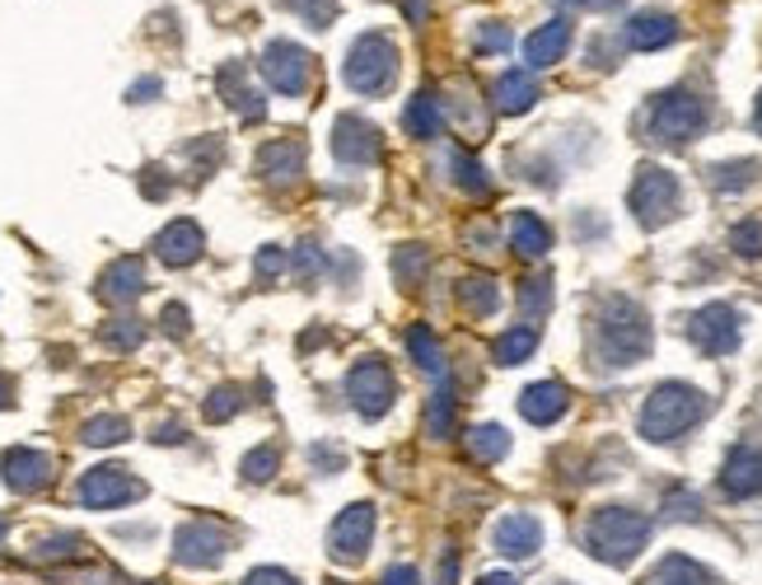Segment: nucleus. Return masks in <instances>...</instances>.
Listing matches in <instances>:
<instances>
[{
  "label": "nucleus",
  "instance_id": "47",
  "mask_svg": "<svg viewBox=\"0 0 762 585\" xmlns=\"http://www.w3.org/2000/svg\"><path fill=\"white\" fill-rule=\"evenodd\" d=\"M244 585H296V576H286V572H277V567H258Z\"/></svg>",
  "mask_w": 762,
  "mask_h": 585
},
{
  "label": "nucleus",
  "instance_id": "36",
  "mask_svg": "<svg viewBox=\"0 0 762 585\" xmlns=\"http://www.w3.org/2000/svg\"><path fill=\"white\" fill-rule=\"evenodd\" d=\"M519 309H524L529 319L547 315V309H552V277H529V281H524V290H519Z\"/></svg>",
  "mask_w": 762,
  "mask_h": 585
},
{
  "label": "nucleus",
  "instance_id": "27",
  "mask_svg": "<svg viewBox=\"0 0 762 585\" xmlns=\"http://www.w3.org/2000/svg\"><path fill=\"white\" fill-rule=\"evenodd\" d=\"M407 351H412V361L426 370V375H436V380H449V361H444V347L436 342L431 328H407Z\"/></svg>",
  "mask_w": 762,
  "mask_h": 585
},
{
  "label": "nucleus",
  "instance_id": "33",
  "mask_svg": "<svg viewBox=\"0 0 762 585\" xmlns=\"http://www.w3.org/2000/svg\"><path fill=\"white\" fill-rule=\"evenodd\" d=\"M426 432L436 440H449V432H454V394H449L444 380H440V394L431 398V407H426Z\"/></svg>",
  "mask_w": 762,
  "mask_h": 585
},
{
  "label": "nucleus",
  "instance_id": "51",
  "mask_svg": "<svg viewBox=\"0 0 762 585\" xmlns=\"http://www.w3.org/2000/svg\"><path fill=\"white\" fill-rule=\"evenodd\" d=\"M477 585H519V581H515V576H505V572H496V576H482Z\"/></svg>",
  "mask_w": 762,
  "mask_h": 585
},
{
  "label": "nucleus",
  "instance_id": "1",
  "mask_svg": "<svg viewBox=\"0 0 762 585\" xmlns=\"http://www.w3.org/2000/svg\"><path fill=\"white\" fill-rule=\"evenodd\" d=\"M594 357L599 365L622 370L651 357V319L627 296H603L594 309Z\"/></svg>",
  "mask_w": 762,
  "mask_h": 585
},
{
  "label": "nucleus",
  "instance_id": "9",
  "mask_svg": "<svg viewBox=\"0 0 762 585\" xmlns=\"http://www.w3.org/2000/svg\"><path fill=\"white\" fill-rule=\"evenodd\" d=\"M739 309L730 305H707V309H697L693 323H688V338L697 342L701 357H730V351L739 347Z\"/></svg>",
  "mask_w": 762,
  "mask_h": 585
},
{
  "label": "nucleus",
  "instance_id": "41",
  "mask_svg": "<svg viewBox=\"0 0 762 585\" xmlns=\"http://www.w3.org/2000/svg\"><path fill=\"white\" fill-rule=\"evenodd\" d=\"M730 248L739 258H762V221H739L730 230Z\"/></svg>",
  "mask_w": 762,
  "mask_h": 585
},
{
  "label": "nucleus",
  "instance_id": "32",
  "mask_svg": "<svg viewBox=\"0 0 762 585\" xmlns=\"http://www.w3.org/2000/svg\"><path fill=\"white\" fill-rule=\"evenodd\" d=\"M707 179H711L716 192H739V188H749L758 179V164L753 160H726V164L707 169Z\"/></svg>",
  "mask_w": 762,
  "mask_h": 585
},
{
  "label": "nucleus",
  "instance_id": "49",
  "mask_svg": "<svg viewBox=\"0 0 762 585\" xmlns=\"http://www.w3.org/2000/svg\"><path fill=\"white\" fill-rule=\"evenodd\" d=\"M557 6H566V10H618L622 0H557Z\"/></svg>",
  "mask_w": 762,
  "mask_h": 585
},
{
  "label": "nucleus",
  "instance_id": "10",
  "mask_svg": "<svg viewBox=\"0 0 762 585\" xmlns=\"http://www.w3.org/2000/svg\"><path fill=\"white\" fill-rule=\"evenodd\" d=\"M225 553H229V530L216 520H192L179 530V539H173V557H179L183 567H216Z\"/></svg>",
  "mask_w": 762,
  "mask_h": 585
},
{
  "label": "nucleus",
  "instance_id": "54",
  "mask_svg": "<svg viewBox=\"0 0 762 585\" xmlns=\"http://www.w3.org/2000/svg\"><path fill=\"white\" fill-rule=\"evenodd\" d=\"M753 127L762 131V94H758V108H753Z\"/></svg>",
  "mask_w": 762,
  "mask_h": 585
},
{
  "label": "nucleus",
  "instance_id": "6",
  "mask_svg": "<svg viewBox=\"0 0 762 585\" xmlns=\"http://www.w3.org/2000/svg\"><path fill=\"white\" fill-rule=\"evenodd\" d=\"M627 206H632V216L646 225V230H659V225H669L678 216L683 188H678V179H674L669 169L641 164L636 179H632V192H627Z\"/></svg>",
  "mask_w": 762,
  "mask_h": 585
},
{
  "label": "nucleus",
  "instance_id": "12",
  "mask_svg": "<svg viewBox=\"0 0 762 585\" xmlns=\"http://www.w3.org/2000/svg\"><path fill=\"white\" fill-rule=\"evenodd\" d=\"M369 539H375V506L361 501V506H346L337 515V524H332V534H328V549L337 562H361Z\"/></svg>",
  "mask_w": 762,
  "mask_h": 585
},
{
  "label": "nucleus",
  "instance_id": "21",
  "mask_svg": "<svg viewBox=\"0 0 762 585\" xmlns=\"http://www.w3.org/2000/svg\"><path fill=\"white\" fill-rule=\"evenodd\" d=\"M146 290V267H141V258H117L104 277H99V296L108 300V305H127V300H136Z\"/></svg>",
  "mask_w": 762,
  "mask_h": 585
},
{
  "label": "nucleus",
  "instance_id": "42",
  "mask_svg": "<svg viewBox=\"0 0 762 585\" xmlns=\"http://www.w3.org/2000/svg\"><path fill=\"white\" fill-rule=\"evenodd\" d=\"M239 407H244V394L234 384H225V389H216V394L206 398V422H229Z\"/></svg>",
  "mask_w": 762,
  "mask_h": 585
},
{
  "label": "nucleus",
  "instance_id": "2",
  "mask_svg": "<svg viewBox=\"0 0 762 585\" xmlns=\"http://www.w3.org/2000/svg\"><path fill=\"white\" fill-rule=\"evenodd\" d=\"M707 407H711V398L701 394V389L669 380L646 398V407H641V436L655 440V445H674L707 417Z\"/></svg>",
  "mask_w": 762,
  "mask_h": 585
},
{
  "label": "nucleus",
  "instance_id": "25",
  "mask_svg": "<svg viewBox=\"0 0 762 585\" xmlns=\"http://www.w3.org/2000/svg\"><path fill=\"white\" fill-rule=\"evenodd\" d=\"M511 248L519 258H543V253L552 248V230H547V221L534 216V211H515L511 216Z\"/></svg>",
  "mask_w": 762,
  "mask_h": 585
},
{
  "label": "nucleus",
  "instance_id": "20",
  "mask_svg": "<svg viewBox=\"0 0 762 585\" xmlns=\"http://www.w3.org/2000/svg\"><path fill=\"white\" fill-rule=\"evenodd\" d=\"M566 47H571V19H552V24L529 33V43H524V62H529V71L557 66L566 56Z\"/></svg>",
  "mask_w": 762,
  "mask_h": 585
},
{
  "label": "nucleus",
  "instance_id": "13",
  "mask_svg": "<svg viewBox=\"0 0 762 585\" xmlns=\"http://www.w3.org/2000/svg\"><path fill=\"white\" fill-rule=\"evenodd\" d=\"M379 150H384L379 127H369V123H361V117H351V113L337 117V127H332V155H337L342 164L365 169V164L379 160Z\"/></svg>",
  "mask_w": 762,
  "mask_h": 585
},
{
  "label": "nucleus",
  "instance_id": "39",
  "mask_svg": "<svg viewBox=\"0 0 762 585\" xmlns=\"http://www.w3.org/2000/svg\"><path fill=\"white\" fill-rule=\"evenodd\" d=\"M127 417H94L89 426H85V445H117V440H127Z\"/></svg>",
  "mask_w": 762,
  "mask_h": 585
},
{
  "label": "nucleus",
  "instance_id": "34",
  "mask_svg": "<svg viewBox=\"0 0 762 585\" xmlns=\"http://www.w3.org/2000/svg\"><path fill=\"white\" fill-rule=\"evenodd\" d=\"M449 164H454V183H459L463 192H473V198H486V192H492V179H486V169H482L477 160H468L463 150L449 155Z\"/></svg>",
  "mask_w": 762,
  "mask_h": 585
},
{
  "label": "nucleus",
  "instance_id": "26",
  "mask_svg": "<svg viewBox=\"0 0 762 585\" xmlns=\"http://www.w3.org/2000/svg\"><path fill=\"white\" fill-rule=\"evenodd\" d=\"M646 585H716V576L701 567V562L669 553V557H659V567L646 576Z\"/></svg>",
  "mask_w": 762,
  "mask_h": 585
},
{
  "label": "nucleus",
  "instance_id": "53",
  "mask_svg": "<svg viewBox=\"0 0 762 585\" xmlns=\"http://www.w3.org/2000/svg\"><path fill=\"white\" fill-rule=\"evenodd\" d=\"M10 394H14V384H10L6 375H0V407H10Z\"/></svg>",
  "mask_w": 762,
  "mask_h": 585
},
{
  "label": "nucleus",
  "instance_id": "50",
  "mask_svg": "<svg viewBox=\"0 0 762 585\" xmlns=\"http://www.w3.org/2000/svg\"><path fill=\"white\" fill-rule=\"evenodd\" d=\"M384 585H417V572L412 567H394V572L384 576Z\"/></svg>",
  "mask_w": 762,
  "mask_h": 585
},
{
  "label": "nucleus",
  "instance_id": "15",
  "mask_svg": "<svg viewBox=\"0 0 762 585\" xmlns=\"http://www.w3.org/2000/svg\"><path fill=\"white\" fill-rule=\"evenodd\" d=\"M678 19L674 14H664V10H641L627 19V29H622V43L636 47V52H659V47H669L678 43Z\"/></svg>",
  "mask_w": 762,
  "mask_h": 585
},
{
  "label": "nucleus",
  "instance_id": "55",
  "mask_svg": "<svg viewBox=\"0 0 762 585\" xmlns=\"http://www.w3.org/2000/svg\"><path fill=\"white\" fill-rule=\"evenodd\" d=\"M0 534H6V520H0Z\"/></svg>",
  "mask_w": 762,
  "mask_h": 585
},
{
  "label": "nucleus",
  "instance_id": "23",
  "mask_svg": "<svg viewBox=\"0 0 762 585\" xmlns=\"http://www.w3.org/2000/svg\"><path fill=\"white\" fill-rule=\"evenodd\" d=\"M403 127H407V136H417V141H436L444 131V99L431 89H421L417 99L403 108Z\"/></svg>",
  "mask_w": 762,
  "mask_h": 585
},
{
  "label": "nucleus",
  "instance_id": "3",
  "mask_svg": "<svg viewBox=\"0 0 762 585\" xmlns=\"http://www.w3.org/2000/svg\"><path fill=\"white\" fill-rule=\"evenodd\" d=\"M584 549L590 557L609 562V567H627V562L651 543V520L632 511V506H599L584 524Z\"/></svg>",
  "mask_w": 762,
  "mask_h": 585
},
{
  "label": "nucleus",
  "instance_id": "8",
  "mask_svg": "<svg viewBox=\"0 0 762 585\" xmlns=\"http://www.w3.org/2000/svg\"><path fill=\"white\" fill-rule=\"evenodd\" d=\"M262 75L267 85L286 94V99H296V94L309 89V81H314V56H309L300 43H286V38H277V43L262 47Z\"/></svg>",
  "mask_w": 762,
  "mask_h": 585
},
{
  "label": "nucleus",
  "instance_id": "31",
  "mask_svg": "<svg viewBox=\"0 0 762 585\" xmlns=\"http://www.w3.org/2000/svg\"><path fill=\"white\" fill-rule=\"evenodd\" d=\"M426 267H431V253H426L421 244H407V248H398V258H394V277H398V286L417 290L421 277H426Z\"/></svg>",
  "mask_w": 762,
  "mask_h": 585
},
{
  "label": "nucleus",
  "instance_id": "46",
  "mask_svg": "<svg viewBox=\"0 0 762 585\" xmlns=\"http://www.w3.org/2000/svg\"><path fill=\"white\" fill-rule=\"evenodd\" d=\"M154 94H164V85L154 81V75H146V81H136V85L127 89V99H131V104H150Z\"/></svg>",
  "mask_w": 762,
  "mask_h": 585
},
{
  "label": "nucleus",
  "instance_id": "18",
  "mask_svg": "<svg viewBox=\"0 0 762 585\" xmlns=\"http://www.w3.org/2000/svg\"><path fill=\"white\" fill-rule=\"evenodd\" d=\"M566 407H571V394H566V384L557 380H543V384H529L519 394V417L534 422V426H552Z\"/></svg>",
  "mask_w": 762,
  "mask_h": 585
},
{
  "label": "nucleus",
  "instance_id": "29",
  "mask_svg": "<svg viewBox=\"0 0 762 585\" xmlns=\"http://www.w3.org/2000/svg\"><path fill=\"white\" fill-rule=\"evenodd\" d=\"M459 305L468 309V315H477V319L496 315V305H501V286H496L492 277H468V281L459 286Z\"/></svg>",
  "mask_w": 762,
  "mask_h": 585
},
{
  "label": "nucleus",
  "instance_id": "5",
  "mask_svg": "<svg viewBox=\"0 0 762 585\" xmlns=\"http://www.w3.org/2000/svg\"><path fill=\"white\" fill-rule=\"evenodd\" d=\"M346 85L356 94H384L398 81V43L388 33H361L346 52Z\"/></svg>",
  "mask_w": 762,
  "mask_h": 585
},
{
  "label": "nucleus",
  "instance_id": "4",
  "mask_svg": "<svg viewBox=\"0 0 762 585\" xmlns=\"http://www.w3.org/2000/svg\"><path fill=\"white\" fill-rule=\"evenodd\" d=\"M707 123H711V104L693 89H664L646 108V136L655 146H669V150L693 146L697 136L707 131Z\"/></svg>",
  "mask_w": 762,
  "mask_h": 585
},
{
  "label": "nucleus",
  "instance_id": "17",
  "mask_svg": "<svg viewBox=\"0 0 762 585\" xmlns=\"http://www.w3.org/2000/svg\"><path fill=\"white\" fill-rule=\"evenodd\" d=\"M202 248H206V234L197 221H173L160 230V240H154V253H160V263H169V267L197 263Z\"/></svg>",
  "mask_w": 762,
  "mask_h": 585
},
{
  "label": "nucleus",
  "instance_id": "44",
  "mask_svg": "<svg viewBox=\"0 0 762 585\" xmlns=\"http://www.w3.org/2000/svg\"><path fill=\"white\" fill-rule=\"evenodd\" d=\"M319 267H323V248L319 244H300V253H296V272H300V277L309 281Z\"/></svg>",
  "mask_w": 762,
  "mask_h": 585
},
{
  "label": "nucleus",
  "instance_id": "28",
  "mask_svg": "<svg viewBox=\"0 0 762 585\" xmlns=\"http://www.w3.org/2000/svg\"><path fill=\"white\" fill-rule=\"evenodd\" d=\"M534 347H538V328L534 323H511V333L496 338L492 357H496V365H519V361L534 357Z\"/></svg>",
  "mask_w": 762,
  "mask_h": 585
},
{
  "label": "nucleus",
  "instance_id": "16",
  "mask_svg": "<svg viewBox=\"0 0 762 585\" xmlns=\"http://www.w3.org/2000/svg\"><path fill=\"white\" fill-rule=\"evenodd\" d=\"M0 468H6V482L14 487V492H43V487L52 482V459L43 450H29V445L6 450Z\"/></svg>",
  "mask_w": 762,
  "mask_h": 585
},
{
  "label": "nucleus",
  "instance_id": "14",
  "mask_svg": "<svg viewBox=\"0 0 762 585\" xmlns=\"http://www.w3.org/2000/svg\"><path fill=\"white\" fill-rule=\"evenodd\" d=\"M720 492L730 501L762 497V445H734L726 468H720Z\"/></svg>",
  "mask_w": 762,
  "mask_h": 585
},
{
  "label": "nucleus",
  "instance_id": "11",
  "mask_svg": "<svg viewBox=\"0 0 762 585\" xmlns=\"http://www.w3.org/2000/svg\"><path fill=\"white\" fill-rule=\"evenodd\" d=\"M146 487L136 482L127 468H117V464H104V468H89V474L81 478V501L89 506V511H112V506H127L136 501Z\"/></svg>",
  "mask_w": 762,
  "mask_h": 585
},
{
  "label": "nucleus",
  "instance_id": "37",
  "mask_svg": "<svg viewBox=\"0 0 762 585\" xmlns=\"http://www.w3.org/2000/svg\"><path fill=\"white\" fill-rule=\"evenodd\" d=\"M286 10H296L309 29H328L337 19V0H281Z\"/></svg>",
  "mask_w": 762,
  "mask_h": 585
},
{
  "label": "nucleus",
  "instance_id": "40",
  "mask_svg": "<svg viewBox=\"0 0 762 585\" xmlns=\"http://www.w3.org/2000/svg\"><path fill=\"white\" fill-rule=\"evenodd\" d=\"M277 464H281L277 445H258L253 455H244V478H248V482H267L271 474H277Z\"/></svg>",
  "mask_w": 762,
  "mask_h": 585
},
{
  "label": "nucleus",
  "instance_id": "38",
  "mask_svg": "<svg viewBox=\"0 0 762 585\" xmlns=\"http://www.w3.org/2000/svg\"><path fill=\"white\" fill-rule=\"evenodd\" d=\"M99 338H104L112 351H131V347H141L146 328H141V319H112V323H104Z\"/></svg>",
  "mask_w": 762,
  "mask_h": 585
},
{
  "label": "nucleus",
  "instance_id": "7",
  "mask_svg": "<svg viewBox=\"0 0 762 585\" xmlns=\"http://www.w3.org/2000/svg\"><path fill=\"white\" fill-rule=\"evenodd\" d=\"M346 394H351V407L365 417V422H375L388 413V403H394L398 394V380H394V370H388V361L379 357H365L351 365V375H346Z\"/></svg>",
  "mask_w": 762,
  "mask_h": 585
},
{
  "label": "nucleus",
  "instance_id": "22",
  "mask_svg": "<svg viewBox=\"0 0 762 585\" xmlns=\"http://www.w3.org/2000/svg\"><path fill=\"white\" fill-rule=\"evenodd\" d=\"M492 99H496V108L501 113H529L534 108V99H538V81H534V71L529 66H515V71H505L501 81H496V89H492Z\"/></svg>",
  "mask_w": 762,
  "mask_h": 585
},
{
  "label": "nucleus",
  "instance_id": "48",
  "mask_svg": "<svg viewBox=\"0 0 762 585\" xmlns=\"http://www.w3.org/2000/svg\"><path fill=\"white\" fill-rule=\"evenodd\" d=\"M164 328H169L173 338H183V333H187V309H183V305H169V309H164Z\"/></svg>",
  "mask_w": 762,
  "mask_h": 585
},
{
  "label": "nucleus",
  "instance_id": "43",
  "mask_svg": "<svg viewBox=\"0 0 762 585\" xmlns=\"http://www.w3.org/2000/svg\"><path fill=\"white\" fill-rule=\"evenodd\" d=\"M664 511H669V520H697V511H701V501L693 497V492H669V501H664Z\"/></svg>",
  "mask_w": 762,
  "mask_h": 585
},
{
  "label": "nucleus",
  "instance_id": "24",
  "mask_svg": "<svg viewBox=\"0 0 762 585\" xmlns=\"http://www.w3.org/2000/svg\"><path fill=\"white\" fill-rule=\"evenodd\" d=\"M300 169H304V146L300 141H271L258 155V173L267 183H296Z\"/></svg>",
  "mask_w": 762,
  "mask_h": 585
},
{
  "label": "nucleus",
  "instance_id": "30",
  "mask_svg": "<svg viewBox=\"0 0 762 585\" xmlns=\"http://www.w3.org/2000/svg\"><path fill=\"white\" fill-rule=\"evenodd\" d=\"M468 455L482 459V464H496V459L511 455V436H505L501 426H473V432H468Z\"/></svg>",
  "mask_w": 762,
  "mask_h": 585
},
{
  "label": "nucleus",
  "instance_id": "19",
  "mask_svg": "<svg viewBox=\"0 0 762 585\" xmlns=\"http://www.w3.org/2000/svg\"><path fill=\"white\" fill-rule=\"evenodd\" d=\"M538 549H543V524H538V515L511 511V515L496 524V553H505V557H534Z\"/></svg>",
  "mask_w": 762,
  "mask_h": 585
},
{
  "label": "nucleus",
  "instance_id": "45",
  "mask_svg": "<svg viewBox=\"0 0 762 585\" xmlns=\"http://www.w3.org/2000/svg\"><path fill=\"white\" fill-rule=\"evenodd\" d=\"M281 267H286V248L267 244V248L258 253V277H271V272H281Z\"/></svg>",
  "mask_w": 762,
  "mask_h": 585
},
{
  "label": "nucleus",
  "instance_id": "35",
  "mask_svg": "<svg viewBox=\"0 0 762 585\" xmlns=\"http://www.w3.org/2000/svg\"><path fill=\"white\" fill-rule=\"evenodd\" d=\"M511 43H515V33H511V24H501V19H486V24H477V33H473V52L477 56L511 52Z\"/></svg>",
  "mask_w": 762,
  "mask_h": 585
},
{
  "label": "nucleus",
  "instance_id": "52",
  "mask_svg": "<svg viewBox=\"0 0 762 585\" xmlns=\"http://www.w3.org/2000/svg\"><path fill=\"white\" fill-rule=\"evenodd\" d=\"M407 14H412V24H421V14H426V0H407Z\"/></svg>",
  "mask_w": 762,
  "mask_h": 585
}]
</instances>
